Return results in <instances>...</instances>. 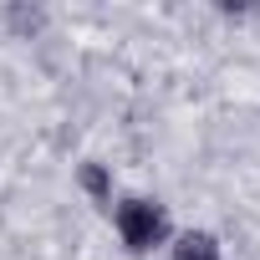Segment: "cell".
Returning <instances> with one entry per match:
<instances>
[{"instance_id": "3957f363", "label": "cell", "mask_w": 260, "mask_h": 260, "mask_svg": "<svg viewBox=\"0 0 260 260\" xmlns=\"http://www.w3.org/2000/svg\"><path fill=\"white\" fill-rule=\"evenodd\" d=\"M82 184H87V189H92L97 199L107 194V174H102V169H82Z\"/></svg>"}, {"instance_id": "7a4b0ae2", "label": "cell", "mask_w": 260, "mask_h": 260, "mask_svg": "<svg viewBox=\"0 0 260 260\" xmlns=\"http://www.w3.org/2000/svg\"><path fill=\"white\" fill-rule=\"evenodd\" d=\"M174 260H219V245H214V235H204V230H189V235H179V245H174Z\"/></svg>"}, {"instance_id": "6da1fadb", "label": "cell", "mask_w": 260, "mask_h": 260, "mask_svg": "<svg viewBox=\"0 0 260 260\" xmlns=\"http://www.w3.org/2000/svg\"><path fill=\"white\" fill-rule=\"evenodd\" d=\"M117 230H122V245L127 250L143 255V250H153V245L169 240V214L153 199H122L117 204Z\"/></svg>"}]
</instances>
